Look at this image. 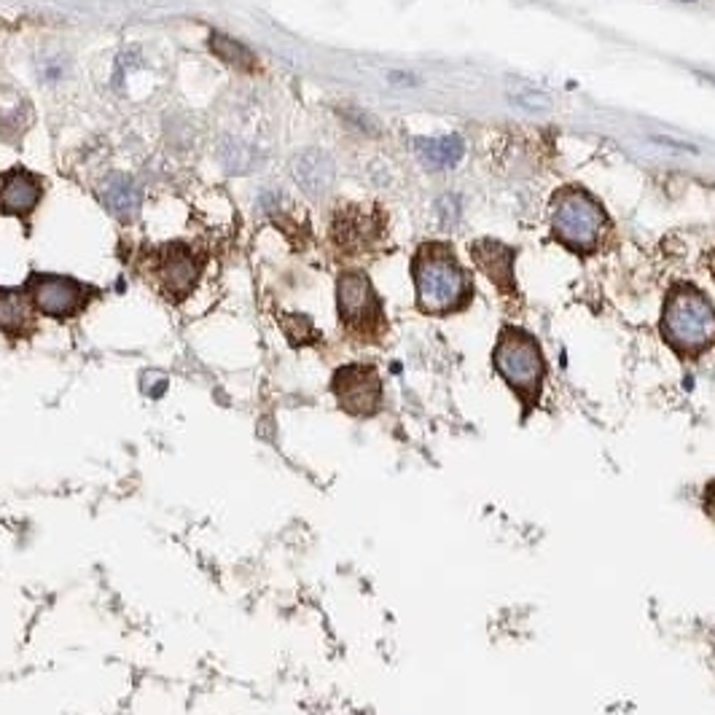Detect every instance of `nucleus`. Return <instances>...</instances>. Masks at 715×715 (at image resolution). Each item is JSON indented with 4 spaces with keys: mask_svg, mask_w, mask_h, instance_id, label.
<instances>
[{
    "mask_svg": "<svg viewBox=\"0 0 715 715\" xmlns=\"http://www.w3.org/2000/svg\"><path fill=\"white\" fill-rule=\"evenodd\" d=\"M336 304L339 320L345 323L350 334L374 339L385 326L382 304L371 288V280L363 272H345L336 283Z\"/></svg>",
    "mask_w": 715,
    "mask_h": 715,
    "instance_id": "obj_5",
    "label": "nucleus"
},
{
    "mask_svg": "<svg viewBox=\"0 0 715 715\" xmlns=\"http://www.w3.org/2000/svg\"><path fill=\"white\" fill-rule=\"evenodd\" d=\"M210 49H213V54H216L218 60L226 62V65H232V68H240V70L256 68V57H253L240 41H234V38L213 33L210 35Z\"/></svg>",
    "mask_w": 715,
    "mask_h": 715,
    "instance_id": "obj_16",
    "label": "nucleus"
},
{
    "mask_svg": "<svg viewBox=\"0 0 715 715\" xmlns=\"http://www.w3.org/2000/svg\"><path fill=\"white\" fill-rule=\"evenodd\" d=\"M471 256L500 291H514V250L503 242L482 240L471 245Z\"/></svg>",
    "mask_w": 715,
    "mask_h": 715,
    "instance_id": "obj_11",
    "label": "nucleus"
},
{
    "mask_svg": "<svg viewBox=\"0 0 715 715\" xmlns=\"http://www.w3.org/2000/svg\"><path fill=\"white\" fill-rule=\"evenodd\" d=\"M511 103H517L519 108H530V111H541V108H549L552 100L541 92H533V89H522V92H511Z\"/></svg>",
    "mask_w": 715,
    "mask_h": 715,
    "instance_id": "obj_17",
    "label": "nucleus"
},
{
    "mask_svg": "<svg viewBox=\"0 0 715 715\" xmlns=\"http://www.w3.org/2000/svg\"><path fill=\"white\" fill-rule=\"evenodd\" d=\"M334 175V159L320 148H307L293 162V178L310 197H323L334 186Z\"/></svg>",
    "mask_w": 715,
    "mask_h": 715,
    "instance_id": "obj_10",
    "label": "nucleus"
},
{
    "mask_svg": "<svg viewBox=\"0 0 715 715\" xmlns=\"http://www.w3.org/2000/svg\"><path fill=\"white\" fill-rule=\"evenodd\" d=\"M33 302L17 288H0V331L11 339H25L35 331Z\"/></svg>",
    "mask_w": 715,
    "mask_h": 715,
    "instance_id": "obj_12",
    "label": "nucleus"
},
{
    "mask_svg": "<svg viewBox=\"0 0 715 715\" xmlns=\"http://www.w3.org/2000/svg\"><path fill=\"white\" fill-rule=\"evenodd\" d=\"M331 390L339 406L353 417H371L382 404V380L374 366H342L331 380Z\"/></svg>",
    "mask_w": 715,
    "mask_h": 715,
    "instance_id": "obj_7",
    "label": "nucleus"
},
{
    "mask_svg": "<svg viewBox=\"0 0 715 715\" xmlns=\"http://www.w3.org/2000/svg\"><path fill=\"white\" fill-rule=\"evenodd\" d=\"M713 275H715V256H713Z\"/></svg>",
    "mask_w": 715,
    "mask_h": 715,
    "instance_id": "obj_19",
    "label": "nucleus"
},
{
    "mask_svg": "<svg viewBox=\"0 0 715 715\" xmlns=\"http://www.w3.org/2000/svg\"><path fill=\"white\" fill-rule=\"evenodd\" d=\"M44 183L25 167H14L0 178V213L3 216H27L41 202Z\"/></svg>",
    "mask_w": 715,
    "mask_h": 715,
    "instance_id": "obj_9",
    "label": "nucleus"
},
{
    "mask_svg": "<svg viewBox=\"0 0 715 715\" xmlns=\"http://www.w3.org/2000/svg\"><path fill=\"white\" fill-rule=\"evenodd\" d=\"M159 280H162L164 293L173 299V302H183L194 285L199 280V272H202V261L191 253L186 245H170L164 248V253L159 256Z\"/></svg>",
    "mask_w": 715,
    "mask_h": 715,
    "instance_id": "obj_8",
    "label": "nucleus"
},
{
    "mask_svg": "<svg viewBox=\"0 0 715 715\" xmlns=\"http://www.w3.org/2000/svg\"><path fill=\"white\" fill-rule=\"evenodd\" d=\"M27 299L41 315L68 320L87 307V288L62 275H30L25 285Z\"/></svg>",
    "mask_w": 715,
    "mask_h": 715,
    "instance_id": "obj_6",
    "label": "nucleus"
},
{
    "mask_svg": "<svg viewBox=\"0 0 715 715\" xmlns=\"http://www.w3.org/2000/svg\"><path fill=\"white\" fill-rule=\"evenodd\" d=\"M103 202L119 221H135L143 205V191L130 175H111L103 189Z\"/></svg>",
    "mask_w": 715,
    "mask_h": 715,
    "instance_id": "obj_13",
    "label": "nucleus"
},
{
    "mask_svg": "<svg viewBox=\"0 0 715 715\" xmlns=\"http://www.w3.org/2000/svg\"><path fill=\"white\" fill-rule=\"evenodd\" d=\"M412 275L420 310L433 312V315L460 310L471 296V280L455 261L452 250L439 242H428L417 250Z\"/></svg>",
    "mask_w": 715,
    "mask_h": 715,
    "instance_id": "obj_1",
    "label": "nucleus"
},
{
    "mask_svg": "<svg viewBox=\"0 0 715 715\" xmlns=\"http://www.w3.org/2000/svg\"><path fill=\"white\" fill-rule=\"evenodd\" d=\"M492 361H495L500 377L509 382L511 390L525 401L527 409H533L538 396H541L543 377H546L543 353L533 336L522 328H503Z\"/></svg>",
    "mask_w": 715,
    "mask_h": 715,
    "instance_id": "obj_3",
    "label": "nucleus"
},
{
    "mask_svg": "<svg viewBox=\"0 0 715 715\" xmlns=\"http://www.w3.org/2000/svg\"><path fill=\"white\" fill-rule=\"evenodd\" d=\"M608 216L595 197L581 189H562L552 199V232L576 253H589L603 240Z\"/></svg>",
    "mask_w": 715,
    "mask_h": 715,
    "instance_id": "obj_4",
    "label": "nucleus"
},
{
    "mask_svg": "<svg viewBox=\"0 0 715 715\" xmlns=\"http://www.w3.org/2000/svg\"><path fill=\"white\" fill-rule=\"evenodd\" d=\"M417 151L425 159V164H431L436 170H444V167H455L460 159H463V140L457 135H447V138H420L417 143Z\"/></svg>",
    "mask_w": 715,
    "mask_h": 715,
    "instance_id": "obj_15",
    "label": "nucleus"
},
{
    "mask_svg": "<svg viewBox=\"0 0 715 715\" xmlns=\"http://www.w3.org/2000/svg\"><path fill=\"white\" fill-rule=\"evenodd\" d=\"M705 509L707 514L715 519V482L707 484V492H705Z\"/></svg>",
    "mask_w": 715,
    "mask_h": 715,
    "instance_id": "obj_18",
    "label": "nucleus"
},
{
    "mask_svg": "<svg viewBox=\"0 0 715 715\" xmlns=\"http://www.w3.org/2000/svg\"><path fill=\"white\" fill-rule=\"evenodd\" d=\"M662 334L678 353H705L715 342V307L705 293L691 285L672 288L664 304Z\"/></svg>",
    "mask_w": 715,
    "mask_h": 715,
    "instance_id": "obj_2",
    "label": "nucleus"
},
{
    "mask_svg": "<svg viewBox=\"0 0 715 715\" xmlns=\"http://www.w3.org/2000/svg\"><path fill=\"white\" fill-rule=\"evenodd\" d=\"M377 232V226L371 216H363L361 210H339L334 221V240L345 250L366 248Z\"/></svg>",
    "mask_w": 715,
    "mask_h": 715,
    "instance_id": "obj_14",
    "label": "nucleus"
}]
</instances>
